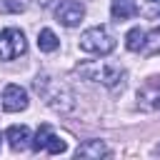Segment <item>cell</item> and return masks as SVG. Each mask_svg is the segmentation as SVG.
Segmentation results:
<instances>
[{"label":"cell","instance_id":"cell-1","mask_svg":"<svg viewBox=\"0 0 160 160\" xmlns=\"http://www.w3.org/2000/svg\"><path fill=\"white\" fill-rule=\"evenodd\" d=\"M35 90H38V92L45 98V102H48L52 110H58V112H70V110L75 108V98H72L70 88L62 85V82H58V80H52L50 75H40V78L35 80Z\"/></svg>","mask_w":160,"mask_h":160},{"label":"cell","instance_id":"cell-2","mask_svg":"<svg viewBox=\"0 0 160 160\" xmlns=\"http://www.w3.org/2000/svg\"><path fill=\"white\" fill-rule=\"evenodd\" d=\"M78 72L90 80V82H100L105 88H118L122 80H125V70L120 65H112V62H105V60H90V62H82L78 65Z\"/></svg>","mask_w":160,"mask_h":160},{"label":"cell","instance_id":"cell-3","mask_svg":"<svg viewBox=\"0 0 160 160\" xmlns=\"http://www.w3.org/2000/svg\"><path fill=\"white\" fill-rule=\"evenodd\" d=\"M80 50L82 52H92V55H108L115 50V38L105 30V28H88L80 35Z\"/></svg>","mask_w":160,"mask_h":160},{"label":"cell","instance_id":"cell-4","mask_svg":"<svg viewBox=\"0 0 160 160\" xmlns=\"http://www.w3.org/2000/svg\"><path fill=\"white\" fill-rule=\"evenodd\" d=\"M25 50H28V40H25L22 30L5 28L0 32V60H15V58L25 55Z\"/></svg>","mask_w":160,"mask_h":160},{"label":"cell","instance_id":"cell-5","mask_svg":"<svg viewBox=\"0 0 160 160\" xmlns=\"http://www.w3.org/2000/svg\"><path fill=\"white\" fill-rule=\"evenodd\" d=\"M82 18H85V5L78 2V0H60V5L55 8V20L65 28L80 25Z\"/></svg>","mask_w":160,"mask_h":160},{"label":"cell","instance_id":"cell-6","mask_svg":"<svg viewBox=\"0 0 160 160\" xmlns=\"http://www.w3.org/2000/svg\"><path fill=\"white\" fill-rule=\"evenodd\" d=\"M28 102H30L28 100V92L20 85L10 82V85L2 88V110L5 112H20V110L28 108Z\"/></svg>","mask_w":160,"mask_h":160},{"label":"cell","instance_id":"cell-7","mask_svg":"<svg viewBox=\"0 0 160 160\" xmlns=\"http://www.w3.org/2000/svg\"><path fill=\"white\" fill-rule=\"evenodd\" d=\"M138 100L150 110H160V78L148 80V85L138 90Z\"/></svg>","mask_w":160,"mask_h":160},{"label":"cell","instance_id":"cell-8","mask_svg":"<svg viewBox=\"0 0 160 160\" xmlns=\"http://www.w3.org/2000/svg\"><path fill=\"white\" fill-rule=\"evenodd\" d=\"M5 140L10 142L12 150H25L32 140H30V130L25 125H10L8 132H5Z\"/></svg>","mask_w":160,"mask_h":160},{"label":"cell","instance_id":"cell-9","mask_svg":"<svg viewBox=\"0 0 160 160\" xmlns=\"http://www.w3.org/2000/svg\"><path fill=\"white\" fill-rule=\"evenodd\" d=\"M108 155H110V148L102 140H85L75 150V158H108Z\"/></svg>","mask_w":160,"mask_h":160},{"label":"cell","instance_id":"cell-10","mask_svg":"<svg viewBox=\"0 0 160 160\" xmlns=\"http://www.w3.org/2000/svg\"><path fill=\"white\" fill-rule=\"evenodd\" d=\"M110 12H112L115 20H130V18L138 15V2L135 0H112Z\"/></svg>","mask_w":160,"mask_h":160},{"label":"cell","instance_id":"cell-11","mask_svg":"<svg viewBox=\"0 0 160 160\" xmlns=\"http://www.w3.org/2000/svg\"><path fill=\"white\" fill-rule=\"evenodd\" d=\"M145 42H148V32H145L142 28H132V30H128V35H125V48H128L130 52H140V50H145Z\"/></svg>","mask_w":160,"mask_h":160},{"label":"cell","instance_id":"cell-12","mask_svg":"<svg viewBox=\"0 0 160 160\" xmlns=\"http://www.w3.org/2000/svg\"><path fill=\"white\" fill-rule=\"evenodd\" d=\"M58 45H60V40H58V35L50 28H42L38 32V48L42 52H52V50H58Z\"/></svg>","mask_w":160,"mask_h":160},{"label":"cell","instance_id":"cell-13","mask_svg":"<svg viewBox=\"0 0 160 160\" xmlns=\"http://www.w3.org/2000/svg\"><path fill=\"white\" fill-rule=\"evenodd\" d=\"M50 135H52L50 125H40V128H38V132H35V140L30 142V148H32L35 152L45 150V145H48V138H50Z\"/></svg>","mask_w":160,"mask_h":160},{"label":"cell","instance_id":"cell-14","mask_svg":"<svg viewBox=\"0 0 160 160\" xmlns=\"http://www.w3.org/2000/svg\"><path fill=\"white\" fill-rule=\"evenodd\" d=\"M45 150H48L50 155H60V152H65V150H68V142H65L62 138H58V135H50V138H48Z\"/></svg>","mask_w":160,"mask_h":160},{"label":"cell","instance_id":"cell-15","mask_svg":"<svg viewBox=\"0 0 160 160\" xmlns=\"http://www.w3.org/2000/svg\"><path fill=\"white\" fill-rule=\"evenodd\" d=\"M160 50V28L155 30V32H150L148 35V42H145V52L148 55H152V52H158Z\"/></svg>","mask_w":160,"mask_h":160},{"label":"cell","instance_id":"cell-16","mask_svg":"<svg viewBox=\"0 0 160 160\" xmlns=\"http://www.w3.org/2000/svg\"><path fill=\"white\" fill-rule=\"evenodd\" d=\"M5 10H10V12H22V10H25V2H22V0H5Z\"/></svg>","mask_w":160,"mask_h":160},{"label":"cell","instance_id":"cell-17","mask_svg":"<svg viewBox=\"0 0 160 160\" xmlns=\"http://www.w3.org/2000/svg\"><path fill=\"white\" fill-rule=\"evenodd\" d=\"M35 2H38V5H40V8H48V5H50V2H52V0H35Z\"/></svg>","mask_w":160,"mask_h":160},{"label":"cell","instance_id":"cell-18","mask_svg":"<svg viewBox=\"0 0 160 160\" xmlns=\"http://www.w3.org/2000/svg\"><path fill=\"white\" fill-rule=\"evenodd\" d=\"M148 2H160V0H148Z\"/></svg>","mask_w":160,"mask_h":160},{"label":"cell","instance_id":"cell-19","mask_svg":"<svg viewBox=\"0 0 160 160\" xmlns=\"http://www.w3.org/2000/svg\"><path fill=\"white\" fill-rule=\"evenodd\" d=\"M0 145H2V135H0Z\"/></svg>","mask_w":160,"mask_h":160}]
</instances>
